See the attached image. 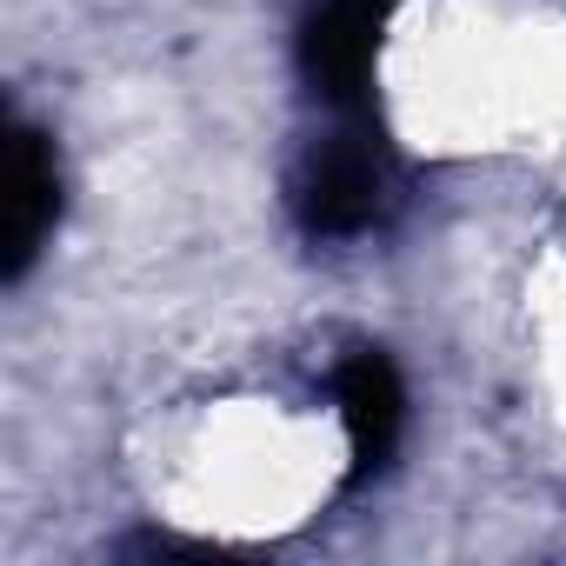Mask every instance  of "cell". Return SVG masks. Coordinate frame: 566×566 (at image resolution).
<instances>
[{"instance_id":"cell-1","label":"cell","mask_w":566,"mask_h":566,"mask_svg":"<svg viewBox=\"0 0 566 566\" xmlns=\"http://www.w3.org/2000/svg\"><path fill=\"white\" fill-rule=\"evenodd\" d=\"M387 193H394V167L367 127L321 140L294 174V213L314 240H340V233L374 227L387 213Z\"/></svg>"},{"instance_id":"cell-2","label":"cell","mask_w":566,"mask_h":566,"mask_svg":"<svg viewBox=\"0 0 566 566\" xmlns=\"http://www.w3.org/2000/svg\"><path fill=\"white\" fill-rule=\"evenodd\" d=\"M394 0H321L301 28V67L321 101L360 114L374 101V67H380V28Z\"/></svg>"},{"instance_id":"cell-3","label":"cell","mask_w":566,"mask_h":566,"mask_svg":"<svg viewBox=\"0 0 566 566\" xmlns=\"http://www.w3.org/2000/svg\"><path fill=\"white\" fill-rule=\"evenodd\" d=\"M61 220V167H54V140L41 127H14L8 134V193H0V280H28V266L41 260L48 233Z\"/></svg>"},{"instance_id":"cell-4","label":"cell","mask_w":566,"mask_h":566,"mask_svg":"<svg viewBox=\"0 0 566 566\" xmlns=\"http://www.w3.org/2000/svg\"><path fill=\"white\" fill-rule=\"evenodd\" d=\"M334 400H340V420H347V440H354V480H374L394 460L400 427H407V387H400L394 360L360 347L354 360H340Z\"/></svg>"}]
</instances>
